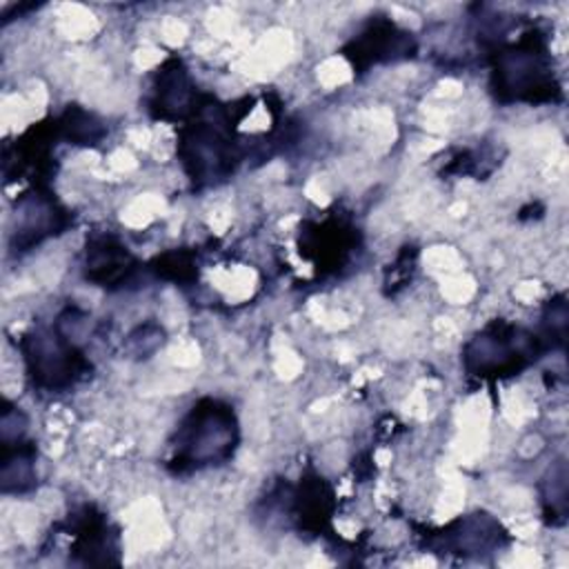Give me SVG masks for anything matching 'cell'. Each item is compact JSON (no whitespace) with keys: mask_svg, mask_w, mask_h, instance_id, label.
Here are the masks:
<instances>
[{"mask_svg":"<svg viewBox=\"0 0 569 569\" xmlns=\"http://www.w3.org/2000/svg\"><path fill=\"white\" fill-rule=\"evenodd\" d=\"M238 442V425L231 407L218 400H200L182 420L173 442V471H191L224 462Z\"/></svg>","mask_w":569,"mask_h":569,"instance_id":"6da1fadb","label":"cell"},{"mask_svg":"<svg viewBox=\"0 0 569 569\" xmlns=\"http://www.w3.org/2000/svg\"><path fill=\"white\" fill-rule=\"evenodd\" d=\"M493 91L500 100L551 102L560 87L553 78L545 42L527 33L520 42L505 47L493 58Z\"/></svg>","mask_w":569,"mask_h":569,"instance_id":"7a4b0ae2","label":"cell"},{"mask_svg":"<svg viewBox=\"0 0 569 569\" xmlns=\"http://www.w3.org/2000/svg\"><path fill=\"white\" fill-rule=\"evenodd\" d=\"M542 338L507 322H493L465 349V365L480 378L513 376L542 353Z\"/></svg>","mask_w":569,"mask_h":569,"instance_id":"3957f363","label":"cell"},{"mask_svg":"<svg viewBox=\"0 0 569 569\" xmlns=\"http://www.w3.org/2000/svg\"><path fill=\"white\" fill-rule=\"evenodd\" d=\"M178 149L187 173L196 182H216L231 173L236 164L231 124L222 113L189 122L180 133Z\"/></svg>","mask_w":569,"mask_h":569,"instance_id":"277c9868","label":"cell"},{"mask_svg":"<svg viewBox=\"0 0 569 569\" xmlns=\"http://www.w3.org/2000/svg\"><path fill=\"white\" fill-rule=\"evenodd\" d=\"M22 351L33 382L44 389L71 387L87 369L82 353L58 331L40 329L24 336Z\"/></svg>","mask_w":569,"mask_h":569,"instance_id":"5b68a950","label":"cell"},{"mask_svg":"<svg viewBox=\"0 0 569 569\" xmlns=\"http://www.w3.org/2000/svg\"><path fill=\"white\" fill-rule=\"evenodd\" d=\"M153 111L158 118L176 120L196 111V91L182 64L171 60L162 67L153 91Z\"/></svg>","mask_w":569,"mask_h":569,"instance_id":"8992f818","label":"cell"},{"mask_svg":"<svg viewBox=\"0 0 569 569\" xmlns=\"http://www.w3.org/2000/svg\"><path fill=\"white\" fill-rule=\"evenodd\" d=\"M407 49H411V42L405 33L389 22H376L347 49V56L353 60V67L367 69L369 64L407 56Z\"/></svg>","mask_w":569,"mask_h":569,"instance_id":"52a82bcc","label":"cell"},{"mask_svg":"<svg viewBox=\"0 0 569 569\" xmlns=\"http://www.w3.org/2000/svg\"><path fill=\"white\" fill-rule=\"evenodd\" d=\"M64 227V211L47 196H27L18 204V244L31 247Z\"/></svg>","mask_w":569,"mask_h":569,"instance_id":"ba28073f","label":"cell"},{"mask_svg":"<svg viewBox=\"0 0 569 569\" xmlns=\"http://www.w3.org/2000/svg\"><path fill=\"white\" fill-rule=\"evenodd\" d=\"M133 258L113 238H96L87 249V276L98 284H120L133 273Z\"/></svg>","mask_w":569,"mask_h":569,"instance_id":"9c48e42d","label":"cell"},{"mask_svg":"<svg viewBox=\"0 0 569 569\" xmlns=\"http://www.w3.org/2000/svg\"><path fill=\"white\" fill-rule=\"evenodd\" d=\"M76 547L73 551L84 558L89 565H109L116 562L111 556L118 553L116 533L109 531L107 522L98 516H84L76 529Z\"/></svg>","mask_w":569,"mask_h":569,"instance_id":"30bf717a","label":"cell"},{"mask_svg":"<svg viewBox=\"0 0 569 569\" xmlns=\"http://www.w3.org/2000/svg\"><path fill=\"white\" fill-rule=\"evenodd\" d=\"M31 462H33V456H31V449H24L18 445V451L13 456H7L4 458V465H2V485H4V491L9 489H16V491H24L31 480H33V469H31Z\"/></svg>","mask_w":569,"mask_h":569,"instance_id":"8fae6325","label":"cell"}]
</instances>
